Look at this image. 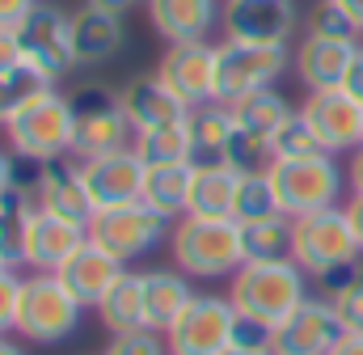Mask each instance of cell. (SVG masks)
<instances>
[{
	"mask_svg": "<svg viewBox=\"0 0 363 355\" xmlns=\"http://www.w3.org/2000/svg\"><path fill=\"white\" fill-rule=\"evenodd\" d=\"M308 275L300 271L296 258H279V263H245L228 279V300L237 309L241 322L279 330L304 300H308Z\"/></svg>",
	"mask_w": 363,
	"mask_h": 355,
	"instance_id": "obj_1",
	"label": "cell"
},
{
	"mask_svg": "<svg viewBox=\"0 0 363 355\" xmlns=\"http://www.w3.org/2000/svg\"><path fill=\"white\" fill-rule=\"evenodd\" d=\"M291 258L325 292L338 279H347L355 271V263L363 258L347 207H325V212H313V216H296L291 220Z\"/></svg>",
	"mask_w": 363,
	"mask_h": 355,
	"instance_id": "obj_2",
	"label": "cell"
},
{
	"mask_svg": "<svg viewBox=\"0 0 363 355\" xmlns=\"http://www.w3.org/2000/svg\"><path fill=\"white\" fill-rule=\"evenodd\" d=\"M4 140L9 153L26 165H43V161H60L72 157V140H77V110L72 97L60 89H43L34 93L9 123H4Z\"/></svg>",
	"mask_w": 363,
	"mask_h": 355,
	"instance_id": "obj_3",
	"label": "cell"
},
{
	"mask_svg": "<svg viewBox=\"0 0 363 355\" xmlns=\"http://www.w3.org/2000/svg\"><path fill=\"white\" fill-rule=\"evenodd\" d=\"M174 266L190 279H233L245 266V241L237 220H203L182 216L169 233Z\"/></svg>",
	"mask_w": 363,
	"mask_h": 355,
	"instance_id": "obj_4",
	"label": "cell"
},
{
	"mask_svg": "<svg viewBox=\"0 0 363 355\" xmlns=\"http://www.w3.org/2000/svg\"><path fill=\"white\" fill-rule=\"evenodd\" d=\"M85 305L64 288L60 275L30 271L21 279V305H17V339L38 343V347H60L81 330Z\"/></svg>",
	"mask_w": 363,
	"mask_h": 355,
	"instance_id": "obj_5",
	"label": "cell"
},
{
	"mask_svg": "<svg viewBox=\"0 0 363 355\" xmlns=\"http://www.w3.org/2000/svg\"><path fill=\"white\" fill-rule=\"evenodd\" d=\"M274 190H279V203H283V216H313V212H325V207H342L347 203V170L321 153V157H304V161H271L267 165Z\"/></svg>",
	"mask_w": 363,
	"mask_h": 355,
	"instance_id": "obj_6",
	"label": "cell"
},
{
	"mask_svg": "<svg viewBox=\"0 0 363 355\" xmlns=\"http://www.w3.org/2000/svg\"><path fill=\"white\" fill-rule=\"evenodd\" d=\"M72 110H77V140H72V157L89 161L101 153H118L135 144V127L118 102V89L89 81V85L72 89Z\"/></svg>",
	"mask_w": 363,
	"mask_h": 355,
	"instance_id": "obj_7",
	"label": "cell"
},
{
	"mask_svg": "<svg viewBox=\"0 0 363 355\" xmlns=\"http://www.w3.org/2000/svg\"><path fill=\"white\" fill-rule=\"evenodd\" d=\"M169 233H174V220L152 212L144 199L127 203V207L93 212V220H89V241L101 246L106 254H114L123 266H131L135 258L152 254L161 241H169Z\"/></svg>",
	"mask_w": 363,
	"mask_h": 355,
	"instance_id": "obj_8",
	"label": "cell"
},
{
	"mask_svg": "<svg viewBox=\"0 0 363 355\" xmlns=\"http://www.w3.org/2000/svg\"><path fill=\"white\" fill-rule=\"evenodd\" d=\"M291 68L287 47H262V43H216V102H237L258 89H274V81Z\"/></svg>",
	"mask_w": 363,
	"mask_h": 355,
	"instance_id": "obj_9",
	"label": "cell"
},
{
	"mask_svg": "<svg viewBox=\"0 0 363 355\" xmlns=\"http://www.w3.org/2000/svg\"><path fill=\"white\" fill-rule=\"evenodd\" d=\"M237 326H241V317H237L228 292L224 296L199 292L186 305V313L174 322V330L165 334V343H169V355H220L237 339Z\"/></svg>",
	"mask_w": 363,
	"mask_h": 355,
	"instance_id": "obj_10",
	"label": "cell"
},
{
	"mask_svg": "<svg viewBox=\"0 0 363 355\" xmlns=\"http://www.w3.org/2000/svg\"><path fill=\"white\" fill-rule=\"evenodd\" d=\"M85 241H89V224L47 212V207H34V203L26 207V220H21V266L26 271L55 275Z\"/></svg>",
	"mask_w": 363,
	"mask_h": 355,
	"instance_id": "obj_11",
	"label": "cell"
},
{
	"mask_svg": "<svg viewBox=\"0 0 363 355\" xmlns=\"http://www.w3.org/2000/svg\"><path fill=\"white\" fill-rule=\"evenodd\" d=\"M21 51L26 64H34L51 85L64 81L77 68V51H72V13H64L60 4H34V13L21 21Z\"/></svg>",
	"mask_w": 363,
	"mask_h": 355,
	"instance_id": "obj_12",
	"label": "cell"
},
{
	"mask_svg": "<svg viewBox=\"0 0 363 355\" xmlns=\"http://www.w3.org/2000/svg\"><path fill=\"white\" fill-rule=\"evenodd\" d=\"M161 85L178 97L182 106H207L216 102V43H165L157 60Z\"/></svg>",
	"mask_w": 363,
	"mask_h": 355,
	"instance_id": "obj_13",
	"label": "cell"
},
{
	"mask_svg": "<svg viewBox=\"0 0 363 355\" xmlns=\"http://www.w3.org/2000/svg\"><path fill=\"white\" fill-rule=\"evenodd\" d=\"M300 26L296 0H224L220 34L233 43H262V47H287Z\"/></svg>",
	"mask_w": 363,
	"mask_h": 355,
	"instance_id": "obj_14",
	"label": "cell"
},
{
	"mask_svg": "<svg viewBox=\"0 0 363 355\" xmlns=\"http://www.w3.org/2000/svg\"><path fill=\"white\" fill-rule=\"evenodd\" d=\"M347 339V326L330 296H308L279 330H274V355H330Z\"/></svg>",
	"mask_w": 363,
	"mask_h": 355,
	"instance_id": "obj_15",
	"label": "cell"
},
{
	"mask_svg": "<svg viewBox=\"0 0 363 355\" xmlns=\"http://www.w3.org/2000/svg\"><path fill=\"white\" fill-rule=\"evenodd\" d=\"M144 174H148V165L140 161L135 148H118V153H101V157L81 161V178H85V190L93 199V212L140 203L144 199Z\"/></svg>",
	"mask_w": 363,
	"mask_h": 355,
	"instance_id": "obj_16",
	"label": "cell"
},
{
	"mask_svg": "<svg viewBox=\"0 0 363 355\" xmlns=\"http://www.w3.org/2000/svg\"><path fill=\"white\" fill-rule=\"evenodd\" d=\"M300 114L313 123L325 153H355L363 144V106L347 89H321L300 102Z\"/></svg>",
	"mask_w": 363,
	"mask_h": 355,
	"instance_id": "obj_17",
	"label": "cell"
},
{
	"mask_svg": "<svg viewBox=\"0 0 363 355\" xmlns=\"http://www.w3.org/2000/svg\"><path fill=\"white\" fill-rule=\"evenodd\" d=\"M26 195H30L34 207L72 216L81 224L93 220V199H89V190H85V178H81V161L77 157H60V161L34 165V174L26 182Z\"/></svg>",
	"mask_w": 363,
	"mask_h": 355,
	"instance_id": "obj_18",
	"label": "cell"
},
{
	"mask_svg": "<svg viewBox=\"0 0 363 355\" xmlns=\"http://www.w3.org/2000/svg\"><path fill=\"white\" fill-rule=\"evenodd\" d=\"M363 43H334V38H317V34H304L291 51V72L300 77V85L308 93H321V89H342L347 81V68L355 60Z\"/></svg>",
	"mask_w": 363,
	"mask_h": 355,
	"instance_id": "obj_19",
	"label": "cell"
},
{
	"mask_svg": "<svg viewBox=\"0 0 363 355\" xmlns=\"http://www.w3.org/2000/svg\"><path fill=\"white\" fill-rule=\"evenodd\" d=\"M148 26L165 43H203L220 30L224 0H144Z\"/></svg>",
	"mask_w": 363,
	"mask_h": 355,
	"instance_id": "obj_20",
	"label": "cell"
},
{
	"mask_svg": "<svg viewBox=\"0 0 363 355\" xmlns=\"http://www.w3.org/2000/svg\"><path fill=\"white\" fill-rule=\"evenodd\" d=\"M127 43V30H123V17L118 13H106V9H93L81 4L72 13V51H77V68H101L110 64Z\"/></svg>",
	"mask_w": 363,
	"mask_h": 355,
	"instance_id": "obj_21",
	"label": "cell"
},
{
	"mask_svg": "<svg viewBox=\"0 0 363 355\" xmlns=\"http://www.w3.org/2000/svg\"><path fill=\"white\" fill-rule=\"evenodd\" d=\"M55 275L64 279V288H68L85 309H97V305H101V296H106V292L127 275V266L118 263L114 254H106L101 246L85 241V246H81L68 263L60 266Z\"/></svg>",
	"mask_w": 363,
	"mask_h": 355,
	"instance_id": "obj_22",
	"label": "cell"
},
{
	"mask_svg": "<svg viewBox=\"0 0 363 355\" xmlns=\"http://www.w3.org/2000/svg\"><path fill=\"white\" fill-rule=\"evenodd\" d=\"M118 102H123V110H127L135 136H140V131H152V127L186 123V114H190V106H182L178 97L161 85L157 72H152V77H131L127 85L118 89Z\"/></svg>",
	"mask_w": 363,
	"mask_h": 355,
	"instance_id": "obj_23",
	"label": "cell"
},
{
	"mask_svg": "<svg viewBox=\"0 0 363 355\" xmlns=\"http://www.w3.org/2000/svg\"><path fill=\"white\" fill-rule=\"evenodd\" d=\"M194 296H199V292L190 288V275L169 271V266L144 271V317H148V330L169 334L174 322L186 313V305H190Z\"/></svg>",
	"mask_w": 363,
	"mask_h": 355,
	"instance_id": "obj_24",
	"label": "cell"
},
{
	"mask_svg": "<svg viewBox=\"0 0 363 355\" xmlns=\"http://www.w3.org/2000/svg\"><path fill=\"white\" fill-rule=\"evenodd\" d=\"M186 127H190V165H224L228 157V144L237 136V119L224 102H207V106H194L186 114Z\"/></svg>",
	"mask_w": 363,
	"mask_h": 355,
	"instance_id": "obj_25",
	"label": "cell"
},
{
	"mask_svg": "<svg viewBox=\"0 0 363 355\" xmlns=\"http://www.w3.org/2000/svg\"><path fill=\"white\" fill-rule=\"evenodd\" d=\"M97 322L106 326V334H135V330H148V317H144V271H127L97 305Z\"/></svg>",
	"mask_w": 363,
	"mask_h": 355,
	"instance_id": "obj_26",
	"label": "cell"
},
{
	"mask_svg": "<svg viewBox=\"0 0 363 355\" xmlns=\"http://www.w3.org/2000/svg\"><path fill=\"white\" fill-rule=\"evenodd\" d=\"M237 170L228 165H194L190 178V207L186 216H203V220H233V203H237Z\"/></svg>",
	"mask_w": 363,
	"mask_h": 355,
	"instance_id": "obj_27",
	"label": "cell"
},
{
	"mask_svg": "<svg viewBox=\"0 0 363 355\" xmlns=\"http://www.w3.org/2000/svg\"><path fill=\"white\" fill-rule=\"evenodd\" d=\"M190 178H194L190 161H182V165H148V174H144V203L152 212H161L165 220H182L186 207H190Z\"/></svg>",
	"mask_w": 363,
	"mask_h": 355,
	"instance_id": "obj_28",
	"label": "cell"
},
{
	"mask_svg": "<svg viewBox=\"0 0 363 355\" xmlns=\"http://www.w3.org/2000/svg\"><path fill=\"white\" fill-rule=\"evenodd\" d=\"M228 110H233V119H237V127L241 131H250V136H258V140H267L271 144V136L287 123V114L296 110L279 89H258V93H250V97H237V102H224Z\"/></svg>",
	"mask_w": 363,
	"mask_h": 355,
	"instance_id": "obj_29",
	"label": "cell"
},
{
	"mask_svg": "<svg viewBox=\"0 0 363 355\" xmlns=\"http://www.w3.org/2000/svg\"><path fill=\"white\" fill-rule=\"evenodd\" d=\"M283 216V203H279V190L267 170H254V174L237 178V203H233V220L237 224H258V220H271Z\"/></svg>",
	"mask_w": 363,
	"mask_h": 355,
	"instance_id": "obj_30",
	"label": "cell"
},
{
	"mask_svg": "<svg viewBox=\"0 0 363 355\" xmlns=\"http://www.w3.org/2000/svg\"><path fill=\"white\" fill-rule=\"evenodd\" d=\"M245 263H279L291 258V216H271L258 224H241Z\"/></svg>",
	"mask_w": 363,
	"mask_h": 355,
	"instance_id": "obj_31",
	"label": "cell"
},
{
	"mask_svg": "<svg viewBox=\"0 0 363 355\" xmlns=\"http://www.w3.org/2000/svg\"><path fill=\"white\" fill-rule=\"evenodd\" d=\"M144 165H182L190 161V127L186 123H169V127H152V131H140L135 144Z\"/></svg>",
	"mask_w": 363,
	"mask_h": 355,
	"instance_id": "obj_32",
	"label": "cell"
},
{
	"mask_svg": "<svg viewBox=\"0 0 363 355\" xmlns=\"http://www.w3.org/2000/svg\"><path fill=\"white\" fill-rule=\"evenodd\" d=\"M321 140L313 131V123L300 114V106L287 114V123L271 136V161H304V157H321ZM334 157V153H330Z\"/></svg>",
	"mask_w": 363,
	"mask_h": 355,
	"instance_id": "obj_33",
	"label": "cell"
},
{
	"mask_svg": "<svg viewBox=\"0 0 363 355\" xmlns=\"http://www.w3.org/2000/svg\"><path fill=\"white\" fill-rule=\"evenodd\" d=\"M43 89H51V81H47L34 64H17V68L0 72V127H4L34 93H43Z\"/></svg>",
	"mask_w": 363,
	"mask_h": 355,
	"instance_id": "obj_34",
	"label": "cell"
},
{
	"mask_svg": "<svg viewBox=\"0 0 363 355\" xmlns=\"http://www.w3.org/2000/svg\"><path fill=\"white\" fill-rule=\"evenodd\" d=\"M304 34H317V38H334V43H359L363 26L334 0H321L308 9V21H304Z\"/></svg>",
	"mask_w": 363,
	"mask_h": 355,
	"instance_id": "obj_35",
	"label": "cell"
},
{
	"mask_svg": "<svg viewBox=\"0 0 363 355\" xmlns=\"http://www.w3.org/2000/svg\"><path fill=\"white\" fill-rule=\"evenodd\" d=\"M325 296L334 300V309H338L342 326H347V330H355V334H363V271H351L347 279H338Z\"/></svg>",
	"mask_w": 363,
	"mask_h": 355,
	"instance_id": "obj_36",
	"label": "cell"
},
{
	"mask_svg": "<svg viewBox=\"0 0 363 355\" xmlns=\"http://www.w3.org/2000/svg\"><path fill=\"white\" fill-rule=\"evenodd\" d=\"M101 355H169V343L157 330H135V334H114Z\"/></svg>",
	"mask_w": 363,
	"mask_h": 355,
	"instance_id": "obj_37",
	"label": "cell"
},
{
	"mask_svg": "<svg viewBox=\"0 0 363 355\" xmlns=\"http://www.w3.org/2000/svg\"><path fill=\"white\" fill-rule=\"evenodd\" d=\"M21 279L13 266H0V334L17 330V305H21Z\"/></svg>",
	"mask_w": 363,
	"mask_h": 355,
	"instance_id": "obj_38",
	"label": "cell"
},
{
	"mask_svg": "<svg viewBox=\"0 0 363 355\" xmlns=\"http://www.w3.org/2000/svg\"><path fill=\"white\" fill-rule=\"evenodd\" d=\"M17 190H26L21 170H17V157H13L9 148H0V199H9V195H17Z\"/></svg>",
	"mask_w": 363,
	"mask_h": 355,
	"instance_id": "obj_39",
	"label": "cell"
},
{
	"mask_svg": "<svg viewBox=\"0 0 363 355\" xmlns=\"http://www.w3.org/2000/svg\"><path fill=\"white\" fill-rule=\"evenodd\" d=\"M26 64V51H21V34L17 30H0V72Z\"/></svg>",
	"mask_w": 363,
	"mask_h": 355,
	"instance_id": "obj_40",
	"label": "cell"
},
{
	"mask_svg": "<svg viewBox=\"0 0 363 355\" xmlns=\"http://www.w3.org/2000/svg\"><path fill=\"white\" fill-rule=\"evenodd\" d=\"M38 0H0V30H21V21L34 13Z\"/></svg>",
	"mask_w": 363,
	"mask_h": 355,
	"instance_id": "obj_41",
	"label": "cell"
},
{
	"mask_svg": "<svg viewBox=\"0 0 363 355\" xmlns=\"http://www.w3.org/2000/svg\"><path fill=\"white\" fill-rule=\"evenodd\" d=\"M342 89H347V93H351V97L363 106V47L355 51V60H351V68H347V81H342Z\"/></svg>",
	"mask_w": 363,
	"mask_h": 355,
	"instance_id": "obj_42",
	"label": "cell"
},
{
	"mask_svg": "<svg viewBox=\"0 0 363 355\" xmlns=\"http://www.w3.org/2000/svg\"><path fill=\"white\" fill-rule=\"evenodd\" d=\"M220 355H274L271 343H245V339H233Z\"/></svg>",
	"mask_w": 363,
	"mask_h": 355,
	"instance_id": "obj_43",
	"label": "cell"
},
{
	"mask_svg": "<svg viewBox=\"0 0 363 355\" xmlns=\"http://www.w3.org/2000/svg\"><path fill=\"white\" fill-rule=\"evenodd\" d=\"M347 182H351V195H363V144L351 153V165H347Z\"/></svg>",
	"mask_w": 363,
	"mask_h": 355,
	"instance_id": "obj_44",
	"label": "cell"
},
{
	"mask_svg": "<svg viewBox=\"0 0 363 355\" xmlns=\"http://www.w3.org/2000/svg\"><path fill=\"white\" fill-rule=\"evenodd\" d=\"M342 207H347V216H351V229H355V237H359V250H363V195H351Z\"/></svg>",
	"mask_w": 363,
	"mask_h": 355,
	"instance_id": "obj_45",
	"label": "cell"
},
{
	"mask_svg": "<svg viewBox=\"0 0 363 355\" xmlns=\"http://www.w3.org/2000/svg\"><path fill=\"white\" fill-rule=\"evenodd\" d=\"M85 4H93V9H106V13H118V17H127L140 0H85Z\"/></svg>",
	"mask_w": 363,
	"mask_h": 355,
	"instance_id": "obj_46",
	"label": "cell"
},
{
	"mask_svg": "<svg viewBox=\"0 0 363 355\" xmlns=\"http://www.w3.org/2000/svg\"><path fill=\"white\" fill-rule=\"evenodd\" d=\"M330 355H363V334H355V330H347V339L334 347Z\"/></svg>",
	"mask_w": 363,
	"mask_h": 355,
	"instance_id": "obj_47",
	"label": "cell"
},
{
	"mask_svg": "<svg viewBox=\"0 0 363 355\" xmlns=\"http://www.w3.org/2000/svg\"><path fill=\"white\" fill-rule=\"evenodd\" d=\"M0 355H30L21 343H13V334H0Z\"/></svg>",
	"mask_w": 363,
	"mask_h": 355,
	"instance_id": "obj_48",
	"label": "cell"
},
{
	"mask_svg": "<svg viewBox=\"0 0 363 355\" xmlns=\"http://www.w3.org/2000/svg\"><path fill=\"white\" fill-rule=\"evenodd\" d=\"M334 4H342V9H347V13L363 26V0H334Z\"/></svg>",
	"mask_w": 363,
	"mask_h": 355,
	"instance_id": "obj_49",
	"label": "cell"
},
{
	"mask_svg": "<svg viewBox=\"0 0 363 355\" xmlns=\"http://www.w3.org/2000/svg\"><path fill=\"white\" fill-rule=\"evenodd\" d=\"M0 266H13V263H9V254H4V250H0ZM13 271H17V266H13Z\"/></svg>",
	"mask_w": 363,
	"mask_h": 355,
	"instance_id": "obj_50",
	"label": "cell"
}]
</instances>
